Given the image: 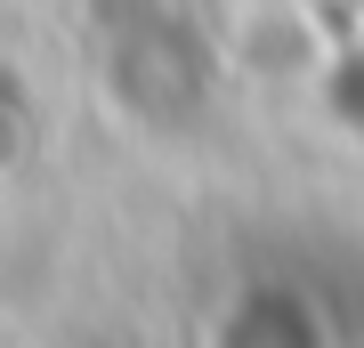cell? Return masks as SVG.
Masks as SVG:
<instances>
[{"label":"cell","instance_id":"6da1fadb","mask_svg":"<svg viewBox=\"0 0 364 348\" xmlns=\"http://www.w3.org/2000/svg\"><path fill=\"white\" fill-rule=\"evenodd\" d=\"M41 138V105H33V81L0 57V170H16Z\"/></svg>","mask_w":364,"mask_h":348}]
</instances>
